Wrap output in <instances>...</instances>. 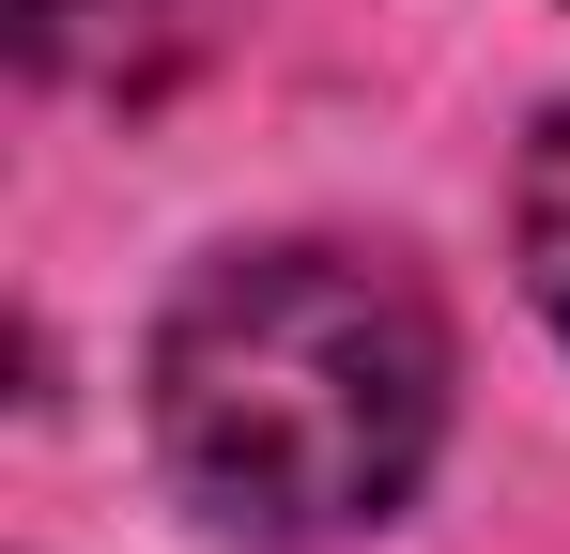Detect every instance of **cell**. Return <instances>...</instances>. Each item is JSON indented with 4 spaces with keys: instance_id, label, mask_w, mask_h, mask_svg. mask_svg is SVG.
I'll return each mask as SVG.
<instances>
[{
    "instance_id": "6da1fadb",
    "label": "cell",
    "mask_w": 570,
    "mask_h": 554,
    "mask_svg": "<svg viewBox=\"0 0 570 554\" xmlns=\"http://www.w3.org/2000/svg\"><path fill=\"white\" fill-rule=\"evenodd\" d=\"M155 462L216 540L324 554L401 524L448 447V324L385 247H216L139 355Z\"/></svg>"
},
{
    "instance_id": "7a4b0ae2",
    "label": "cell",
    "mask_w": 570,
    "mask_h": 554,
    "mask_svg": "<svg viewBox=\"0 0 570 554\" xmlns=\"http://www.w3.org/2000/svg\"><path fill=\"white\" fill-rule=\"evenodd\" d=\"M0 16H16V62H31V78L155 108L170 78H200V62L232 47L247 0H0Z\"/></svg>"
},
{
    "instance_id": "3957f363",
    "label": "cell",
    "mask_w": 570,
    "mask_h": 554,
    "mask_svg": "<svg viewBox=\"0 0 570 554\" xmlns=\"http://www.w3.org/2000/svg\"><path fill=\"white\" fill-rule=\"evenodd\" d=\"M509 263L540 293V324L570 339V108H540V139H524V170H509Z\"/></svg>"
}]
</instances>
